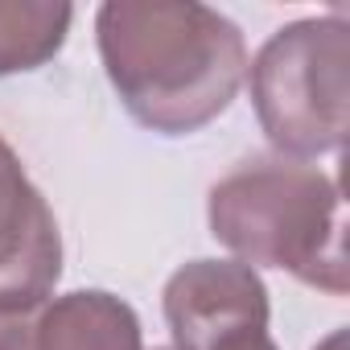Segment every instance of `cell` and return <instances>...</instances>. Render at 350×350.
<instances>
[{
  "label": "cell",
  "instance_id": "cell-1",
  "mask_svg": "<svg viewBox=\"0 0 350 350\" xmlns=\"http://www.w3.org/2000/svg\"><path fill=\"white\" fill-rule=\"evenodd\" d=\"M95 42L128 116L161 136H190L219 120L247 75L235 21L198 0H107Z\"/></svg>",
  "mask_w": 350,
  "mask_h": 350
},
{
  "label": "cell",
  "instance_id": "cell-2",
  "mask_svg": "<svg viewBox=\"0 0 350 350\" xmlns=\"http://www.w3.org/2000/svg\"><path fill=\"white\" fill-rule=\"evenodd\" d=\"M211 235L247 268H280L301 284L346 297V206L329 173L256 157L215 182L206 202Z\"/></svg>",
  "mask_w": 350,
  "mask_h": 350
},
{
  "label": "cell",
  "instance_id": "cell-3",
  "mask_svg": "<svg viewBox=\"0 0 350 350\" xmlns=\"http://www.w3.org/2000/svg\"><path fill=\"white\" fill-rule=\"evenodd\" d=\"M247 83L280 157L338 152L350 128V25L334 13L276 29L247 66Z\"/></svg>",
  "mask_w": 350,
  "mask_h": 350
},
{
  "label": "cell",
  "instance_id": "cell-4",
  "mask_svg": "<svg viewBox=\"0 0 350 350\" xmlns=\"http://www.w3.org/2000/svg\"><path fill=\"white\" fill-rule=\"evenodd\" d=\"M62 276V235L21 157L0 136V305H42Z\"/></svg>",
  "mask_w": 350,
  "mask_h": 350
},
{
  "label": "cell",
  "instance_id": "cell-5",
  "mask_svg": "<svg viewBox=\"0 0 350 350\" xmlns=\"http://www.w3.org/2000/svg\"><path fill=\"white\" fill-rule=\"evenodd\" d=\"M165 321L173 350H206L239 325H268V288L239 260H190L165 284Z\"/></svg>",
  "mask_w": 350,
  "mask_h": 350
},
{
  "label": "cell",
  "instance_id": "cell-6",
  "mask_svg": "<svg viewBox=\"0 0 350 350\" xmlns=\"http://www.w3.org/2000/svg\"><path fill=\"white\" fill-rule=\"evenodd\" d=\"M33 350H144L140 317L116 293L75 288L38 309Z\"/></svg>",
  "mask_w": 350,
  "mask_h": 350
},
{
  "label": "cell",
  "instance_id": "cell-7",
  "mask_svg": "<svg viewBox=\"0 0 350 350\" xmlns=\"http://www.w3.org/2000/svg\"><path fill=\"white\" fill-rule=\"evenodd\" d=\"M75 9L54 0H0V79L46 66L70 33Z\"/></svg>",
  "mask_w": 350,
  "mask_h": 350
},
{
  "label": "cell",
  "instance_id": "cell-8",
  "mask_svg": "<svg viewBox=\"0 0 350 350\" xmlns=\"http://www.w3.org/2000/svg\"><path fill=\"white\" fill-rule=\"evenodd\" d=\"M42 305H0V350H33V317Z\"/></svg>",
  "mask_w": 350,
  "mask_h": 350
},
{
  "label": "cell",
  "instance_id": "cell-9",
  "mask_svg": "<svg viewBox=\"0 0 350 350\" xmlns=\"http://www.w3.org/2000/svg\"><path fill=\"white\" fill-rule=\"evenodd\" d=\"M206 350H276V342H272L268 325H239V329L215 338Z\"/></svg>",
  "mask_w": 350,
  "mask_h": 350
},
{
  "label": "cell",
  "instance_id": "cell-10",
  "mask_svg": "<svg viewBox=\"0 0 350 350\" xmlns=\"http://www.w3.org/2000/svg\"><path fill=\"white\" fill-rule=\"evenodd\" d=\"M313 350H346V329H334L321 346H313Z\"/></svg>",
  "mask_w": 350,
  "mask_h": 350
},
{
  "label": "cell",
  "instance_id": "cell-11",
  "mask_svg": "<svg viewBox=\"0 0 350 350\" xmlns=\"http://www.w3.org/2000/svg\"><path fill=\"white\" fill-rule=\"evenodd\" d=\"M152 350H173V346H152Z\"/></svg>",
  "mask_w": 350,
  "mask_h": 350
}]
</instances>
